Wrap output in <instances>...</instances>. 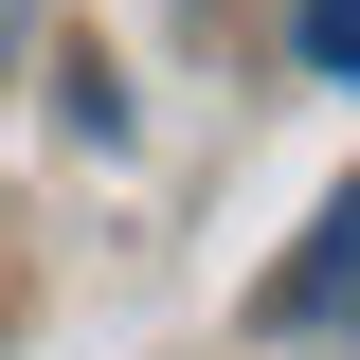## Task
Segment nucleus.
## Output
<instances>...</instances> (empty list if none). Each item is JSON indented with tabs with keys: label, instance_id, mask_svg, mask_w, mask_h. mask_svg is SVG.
Instances as JSON below:
<instances>
[{
	"label": "nucleus",
	"instance_id": "nucleus-1",
	"mask_svg": "<svg viewBox=\"0 0 360 360\" xmlns=\"http://www.w3.org/2000/svg\"><path fill=\"white\" fill-rule=\"evenodd\" d=\"M270 324H288V342H360V198L307 217V252L270 270Z\"/></svg>",
	"mask_w": 360,
	"mask_h": 360
},
{
	"label": "nucleus",
	"instance_id": "nucleus-2",
	"mask_svg": "<svg viewBox=\"0 0 360 360\" xmlns=\"http://www.w3.org/2000/svg\"><path fill=\"white\" fill-rule=\"evenodd\" d=\"M288 54H307L324 90H360V0H288Z\"/></svg>",
	"mask_w": 360,
	"mask_h": 360
},
{
	"label": "nucleus",
	"instance_id": "nucleus-3",
	"mask_svg": "<svg viewBox=\"0 0 360 360\" xmlns=\"http://www.w3.org/2000/svg\"><path fill=\"white\" fill-rule=\"evenodd\" d=\"M18 18H37V0H0V37H18Z\"/></svg>",
	"mask_w": 360,
	"mask_h": 360
}]
</instances>
